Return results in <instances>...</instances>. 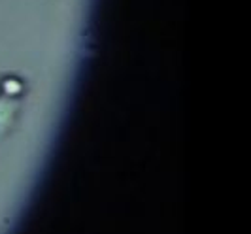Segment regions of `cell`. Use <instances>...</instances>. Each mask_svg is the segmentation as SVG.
Here are the masks:
<instances>
[{"instance_id": "1", "label": "cell", "mask_w": 251, "mask_h": 234, "mask_svg": "<svg viewBox=\"0 0 251 234\" xmlns=\"http://www.w3.org/2000/svg\"><path fill=\"white\" fill-rule=\"evenodd\" d=\"M19 108H21L19 99L0 95V136L10 130V127L13 125L17 113H19Z\"/></svg>"}, {"instance_id": "2", "label": "cell", "mask_w": 251, "mask_h": 234, "mask_svg": "<svg viewBox=\"0 0 251 234\" xmlns=\"http://www.w3.org/2000/svg\"><path fill=\"white\" fill-rule=\"evenodd\" d=\"M23 93V83L17 79V78H6L2 79V85H0V95H6V97H21Z\"/></svg>"}]
</instances>
